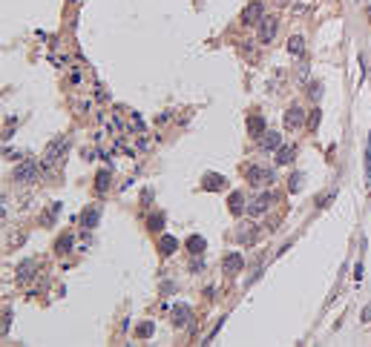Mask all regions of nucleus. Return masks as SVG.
<instances>
[{"label": "nucleus", "mask_w": 371, "mask_h": 347, "mask_svg": "<svg viewBox=\"0 0 371 347\" xmlns=\"http://www.w3.org/2000/svg\"><path fill=\"white\" fill-rule=\"evenodd\" d=\"M204 247H207V241H204L202 235H190V238H187V250H190L193 255H202Z\"/></svg>", "instance_id": "obj_15"}, {"label": "nucleus", "mask_w": 371, "mask_h": 347, "mask_svg": "<svg viewBox=\"0 0 371 347\" xmlns=\"http://www.w3.org/2000/svg\"><path fill=\"white\" fill-rule=\"evenodd\" d=\"M161 227H164V215H161V213L150 215V230H152V232H158Z\"/></svg>", "instance_id": "obj_23"}, {"label": "nucleus", "mask_w": 371, "mask_h": 347, "mask_svg": "<svg viewBox=\"0 0 371 347\" xmlns=\"http://www.w3.org/2000/svg\"><path fill=\"white\" fill-rule=\"evenodd\" d=\"M37 178V164L35 161H20L15 166V181L17 184H32Z\"/></svg>", "instance_id": "obj_3"}, {"label": "nucleus", "mask_w": 371, "mask_h": 347, "mask_svg": "<svg viewBox=\"0 0 371 347\" xmlns=\"http://www.w3.org/2000/svg\"><path fill=\"white\" fill-rule=\"evenodd\" d=\"M273 152H276V158H273V161L282 166V164H291V161H294V155H297V147H294V144H279V147L273 149Z\"/></svg>", "instance_id": "obj_8"}, {"label": "nucleus", "mask_w": 371, "mask_h": 347, "mask_svg": "<svg viewBox=\"0 0 371 347\" xmlns=\"http://www.w3.org/2000/svg\"><path fill=\"white\" fill-rule=\"evenodd\" d=\"M35 270H37V261H23V264H20V270H17V281L23 284L26 279H32Z\"/></svg>", "instance_id": "obj_16"}, {"label": "nucleus", "mask_w": 371, "mask_h": 347, "mask_svg": "<svg viewBox=\"0 0 371 347\" xmlns=\"http://www.w3.org/2000/svg\"><path fill=\"white\" fill-rule=\"evenodd\" d=\"M270 181H273V169H270V166H262V164L248 166V184H253V187H268Z\"/></svg>", "instance_id": "obj_1"}, {"label": "nucleus", "mask_w": 371, "mask_h": 347, "mask_svg": "<svg viewBox=\"0 0 371 347\" xmlns=\"http://www.w3.org/2000/svg\"><path fill=\"white\" fill-rule=\"evenodd\" d=\"M152 330H155V327H152V321H144V324H138V336H141V339H150Z\"/></svg>", "instance_id": "obj_24"}, {"label": "nucleus", "mask_w": 371, "mask_h": 347, "mask_svg": "<svg viewBox=\"0 0 371 347\" xmlns=\"http://www.w3.org/2000/svg\"><path fill=\"white\" fill-rule=\"evenodd\" d=\"M69 247H72V235H61L58 238V252H67Z\"/></svg>", "instance_id": "obj_25"}, {"label": "nucleus", "mask_w": 371, "mask_h": 347, "mask_svg": "<svg viewBox=\"0 0 371 347\" xmlns=\"http://www.w3.org/2000/svg\"><path fill=\"white\" fill-rule=\"evenodd\" d=\"M302 172H294V175H291V178H288V189H291V192H299V189H302Z\"/></svg>", "instance_id": "obj_20"}, {"label": "nucleus", "mask_w": 371, "mask_h": 347, "mask_svg": "<svg viewBox=\"0 0 371 347\" xmlns=\"http://www.w3.org/2000/svg\"><path fill=\"white\" fill-rule=\"evenodd\" d=\"M98 218H101V210H98V207H89V210H84V215H81V227H84V230L98 227Z\"/></svg>", "instance_id": "obj_10"}, {"label": "nucleus", "mask_w": 371, "mask_h": 347, "mask_svg": "<svg viewBox=\"0 0 371 347\" xmlns=\"http://www.w3.org/2000/svg\"><path fill=\"white\" fill-rule=\"evenodd\" d=\"M270 201H273V192H262V195H259V198L248 207V213H251V215H262L270 207Z\"/></svg>", "instance_id": "obj_9"}, {"label": "nucleus", "mask_w": 371, "mask_h": 347, "mask_svg": "<svg viewBox=\"0 0 371 347\" xmlns=\"http://www.w3.org/2000/svg\"><path fill=\"white\" fill-rule=\"evenodd\" d=\"M248 129H251V135H259L262 129H265V121H262V118H256V115H251V118H248Z\"/></svg>", "instance_id": "obj_19"}, {"label": "nucleus", "mask_w": 371, "mask_h": 347, "mask_svg": "<svg viewBox=\"0 0 371 347\" xmlns=\"http://www.w3.org/2000/svg\"><path fill=\"white\" fill-rule=\"evenodd\" d=\"M67 149H69V144H67V138H58L55 144H49V149H46V155H43V166H55L64 155H67Z\"/></svg>", "instance_id": "obj_2"}, {"label": "nucleus", "mask_w": 371, "mask_h": 347, "mask_svg": "<svg viewBox=\"0 0 371 347\" xmlns=\"http://www.w3.org/2000/svg\"><path fill=\"white\" fill-rule=\"evenodd\" d=\"M130 129H133V132H141V129H144V118L138 115V112H130Z\"/></svg>", "instance_id": "obj_22"}, {"label": "nucleus", "mask_w": 371, "mask_h": 347, "mask_svg": "<svg viewBox=\"0 0 371 347\" xmlns=\"http://www.w3.org/2000/svg\"><path fill=\"white\" fill-rule=\"evenodd\" d=\"M173 321H176V327H187V321H190V307H187V304H179V307L173 310Z\"/></svg>", "instance_id": "obj_13"}, {"label": "nucleus", "mask_w": 371, "mask_h": 347, "mask_svg": "<svg viewBox=\"0 0 371 347\" xmlns=\"http://www.w3.org/2000/svg\"><path fill=\"white\" fill-rule=\"evenodd\" d=\"M242 267H245V258H242L239 252H230V255H224V261H222V270H224V273H230V276L242 273Z\"/></svg>", "instance_id": "obj_6"}, {"label": "nucleus", "mask_w": 371, "mask_h": 347, "mask_svg": "<svg viewBox=\"0 0 371 347\" xmlns=\"http://www.w3.org/2000/svg\"><path fill=\"white\" fill-rule=\"evenodd\" d=\"M279 144H282V135H279V132H265V135H262V141H259V149L270 152V149H276Z\"/></svg>", "instance_id": "obj_12"}, {"label": "nucleus", "mask_w": 371, "mask_h": 347, "mask_svg": "<svg viewBox=\"0 0 371 347\" xmlns=\"http://www.w3.org/2000/svg\"><path fill=\"white\" fill-rule=\"evenodd\" d=\"M265 17V6L259 3V0H253V3H248L245 6V12H242V23H248V26H256L259 20Z\"/></svg>", "instance_id": "obj_5"}, {"label": "nucleus", "mask_w": 371, "mask_h": 347, "mask_svg": "<svg viewBox=\"0 0 371 347\" xmlns=\"http://www.w3.org/2000/svg\"><path fill=\"white\" fill-rule=\"evenodd\" d=\"M320 118H322V112H320V109H314V112H311V118H308V126H311V129H317Z\"/></svg>", "instance_id": "obj_26"}, {"label": "nucleus", "mask_w": 371, "mask_h": 347, "mask_svg": "<svg viewBox=\"0 0 371 347\" xmlns=\"http://www.w3.org/2000/svg\"><path fill=\"white\" fill-rule=\"evenodd\" d=\"M288 52H291V55H302V52H305V40L299 37V34L288 40Z\"/></svg>", "instance_id": "obj_18"}, {"label": "nucleus", "mask_w": 371, "mask_h": 347, "mask_svg": "<svg viewBox=\"0 0 371 347\" xmlns=\"http://www.w3.org/2000/svg\"><path fill=\"white\" fill-rule=\"evenodd\" d=\"M107 187H110V172L104 169V172H98V178H95V189H98V192H107Z\"/></svg>", "instance_id": "obj_21"}, {"label": "nucleus", "mask_w": 371, "mask_h": 347, "mask_svg": "<svg viewBox=\"0 0 371 347\" xmlns=\"http://www.w3.org/2000/svg\"><path fill=\"white\" fill-rule=\"evenodd\" d=\"M311 98H314V100L322 98V86H320V83H314V86H311Z\"/></svg>", "instance_id": "obj_28"}, {"label": "nucleus", "mask_w": 371, "mask_h": 347, "mask_svg": "<svg viewBox=\"0 0 371 347\" xmlns=\"http://www.w3.org/2000/svg\"><path fill=\"white\" fill-rule=\"evenodd\" d=\"M176 247H179V241H176L173 235H161V241H158V250H161L164 255H173V252H176Z\"/></svg>", "instance_id": "obj_17"}, {"label": "nucleus", "mask_w": 371, "mask_h": 347, "mask_svg": "<svg viewBox=\"0 0 371 347\" xmlns=\"http://www.w3.org/2000/svg\"><path fill=\"white\" fill-rule=\"evenodd\" d=\"M305 124V109L302 106H291L285 112V126L288 129H297V126H302Z\"/></svg>", "instance_id": "obj_7"}, {"label": "nucleus", "mask_w": 371, "mask_h": 347, "mask_svg": "<svg viewBox=\"0 0 371 347\" xmlns=\"http://www.w3.org/2000/svg\"><path fill=\"white\" fill-rule=\"evenodd\" d=\"M227 207H230V213L239 215V213H245L248 207H245V195L242 192H230V198H227Z\"/></svg>", "instance_id": "obj_14"}, {"label": "nucleus", "mask_w": 371, "mask_h": 347, "mask_svg": "<svg viewBox=\"0 0 371 347\" xmlns=\"http://www.w3.org/2000/svg\"><path fill=\"white\" fill-rule=\"evenodd\" d=\"M276 29H279V20L276 17H262L259 20V43H270L276 37Z\"/></svg>", "instance_id": "obj_4"}, {"label": "nucleus", "mask_w": 371, "mask_h": 347, "mask_svg": "<svg viewBox=\"0 0 371 347\" xmlns=\"http://www.w3.org/2000/svg\"><path fill=\"white\" fill-rule=\"evenodd\" d=\"M366 178L371 184V138H369V152H366Z\"/></svg>", "instance_id": "obj_27"}, {"label": "nucleus", "mask_w": 371, "mask_h": 347, "mask_svg": "<svg viewBox=\"0 0 371 347\" xmlns=\"http://www.w3.org/2000/svg\"><path fill=\"white\" fill-rule=\"evenodd\" d=\"M224 178H222L219 172H207V175H204V181H202V187L204 189H213V192H216V189H224Z\"/></svg>", "instance_id": "obj_11"}]
</instances>
